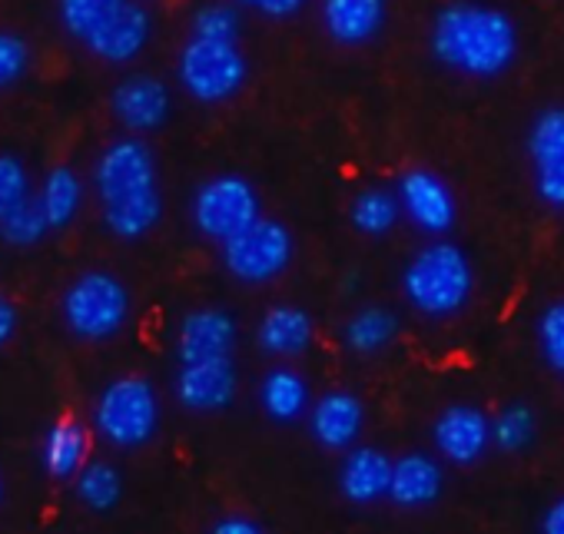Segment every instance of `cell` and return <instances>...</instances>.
Here are the masks:
<instances>
[{
    "mask_svg": "<svg viewBox=\"0 0 564 534\" xmlns=\"http://www.w3.org/2000/svg\"><path fill=\"white\" fill-rule=\"evenodd\" d=\"M429 47L442 67L471 80H495L518 57V28L498 8L462 0L435 14Z\"/></svg>",
    "mask_w": 564,
    "mask_h": 534,
    "instance_id": "obj_1",
    "label": "cell"
},
{
    "mask_svg": "<svg viewBox=\"0 0 564 534\" xmlns=\"http://www.w3.org/2000/svg\"><path fill=\"white\" fill-rule=\"evenodd\" d=\"M94 183L104 203V222L117 239H143L163 219L156 156L140 133L117 140L100 153Z\"/></svg>",
    "mask_w": 564,
    "mask_h": 534,
    "instance_id": "obj_2",
    "label": "cell"
},
{
    "mask_svg": "<svg viewBox=\"0 0 564 534\" xmlns=\"http://www.w3.org/2000/svg\"><path fill=\"white\" fill-rule=\"evenodd\" d=\"M475 290V270L455 242L435 239L422 246L402 273L405 303L425 319H452L458 316Z\"/></svg>",
    "mask_w": 564,
    "mask_h": 534,
    "instance_id": "obj_3",
    "label": "cell"
},
{
    "mask_svg": "<svg viewBox=\"0 0 564 534\" xmlns=\"http://www.w3.org/2000/svg\"><path fill=\"white\" fill-rule=\"evenodd\" d=\"M94 425L113 448L147 445L160 425V402L153 385L140 375L110 382L94 405Z\"/></svg>",
    "mask_w": 564,
    "mask_h": 534,
    "instance_id": "obj_4",
    "label": "cell"
},
{
    "mask_svg": "<svg viewBox=\"0 0 564 534\" xmlns=\"http://www.w3.org/2000/svg\"><path fill=\"white\" fill-rule=\"evenodd\" d=\"M176 74H180L183 90L196 103H226L246 87L249 61L229 41L189 37L186 47L180 51Z\"/></svg>",
    "mask_w": 564,
    "mask_h": 534,
    "instance_id": "obj_5",
    "label": "cell"
},
{
    "mask_svg": "<svg viewBox=\"0 0 564 534\" xmlns=\"http://www.w3.org/2000/svg\"><path fill=\"white\" fill-rule=\"evenodd\" d=\"M296 242L293 232L275 219H256L242 232L223 242V265L226 273L246 286H262L279 280L293 265Z\"/></svg>",
    "mask_w": 564,
    "mask_h": 534,
    "instance_id": "obj_6",
    "label": "cell"
},
{
    "mask_svg": "<svg viewBox=\"0 0 564 534\" xmlns=\"http://www.w3.org/2000/svg\"><path fill=\"white\" fill-rule=\"evenodd\" d=\"M130 316V293L110 273H84L64 293V323L84 342L113 339Z\"/></svg>",
    "mask_w": 564,
    "mask_h": 534,
    "instance_id": "obj_7",
    "label": "cell"
},
{
    "mask_svg": "<svg viewBox=\"0 0 564 534\" xmlns=\"http://www.w3.org/2000/svg\"><path fill=\"white\" fill-rule=\"evenodd\" d=\"M189 209H193V226L219 246L262 216L256 186L236 173H219L199 183Z\"/></svg>",
    "mask_w": 564,
    "mask_h": 534,
    "instance_id": "obj_8",
    "label": "cell"
},
{
    "mask_svg": "<svg viewBox=\"0 0 564 534\" xmlns=\"http://www.w3.org/2000/svg\"><path fill=\"white\" fill-rule=\"evenodd\" d=\"M528 160L541 203L564 212V107H547L531 120Z\"/></svg>",
    "mask_w": 564,
    "mask_h": 534,
    "instance_id": "obj_9",
    "label": "cell"
},
{
    "mask_svg": "<svg viewBox=\"0 0 564 534\" xmlns=\"http://www.w3.org/2000/svg\"><path fill=\"white\" fill-rule=\"evenodd\" d=\"M395 193L409 222L429 236H445L458 222V199L452 186L432 170H405Z\"/></svg>",
    "mask_w": 564,
    "mask_h": 534,
    "instance_id": "obj_10",
    "label": "cell"
},
{
    "mask_svg": "<svg viewBox=\"0 0 564 534\" xmlns=\"http://www.w3.org/2000/svg\"><path fill=\"white\" fill-rule=\"evenodd\" d=\"M239 389V375L232 356L183 362L176 372V399L189 412H223L232 405Z\"/></svg>",
    "mask_w": 564,
    "mask_h": 534,
    "instance_id": "obj_11",
    "label": "cell"
},
{
    "mask_svg": "<svg viewBox=\"0 0 564 534\" xmlns=\"http://www.w3.org/2000/svg\"><path fill=\"white\" fill-rule=\"evenodd\" d=\"M432 442L452 465H475L491 448V418L475 405H448L435 425Z\"/></svg>",
    "mask_w": 564,
    "mask_h": 534,
    "instance_id": "obj_12",
    "label": "cell"
},
{
    "mask_svg": "<svg viewBox=\"0 0 564 534\" xmlns=\"http://www.w3.org/2000/svg\"><path fill=\"white\" fill-rule=\"evenodd\" d=\"M110 110L130 133H153L170 120V90L163 80L137 74L113 87Z\"/></svg>",
    "mask_w": 564,
    "mask_h": 534,
    "instance_id": "obj_13",
    "label": "cell"
},
{
    "mask_svg": "<svg viewBox=\"0 0 564 534\" xmlns=\"http://www.w3.org/2000/svg\"><path fill=\"white\" fill-rule=\"evenodd\" d=\"M236 349V319L226 309L206 306L193 309L180 323L176 336V356L183 362H203V359H226Z\"/></svg>",
    "mask_w": 564,
    "mask_h": 534,
    "instance_id": "obj_14",
    "label": "cell"
},
{
    "mask_svg": "<svg viewBox=\"0 0 564 534\" xmlns=\"http://www.w3.org/2000/svg\"><path fill=\"white\" fill-rule=\"evenodd\" d=\"M362 425H366V408L362 402L346 392V389H336V392H326L313 408H310V432L313 438L329 448V451H349L359 435H362Z\"/></svg>",
    "mask_w": 564,
    "mask_h": 534,
    "instance_id": "obj_15",
    "label": "cell"
},
{
    "mask_svg": "<svg viewBox=\"0 0 564 534\" xmlns=\"http://www.w3.org/2000/svg\"><path fill=\"white\" fill-rule=\"evenodd\" d=\"M392 468L395 461L369 445H356L346 451L343 468H339V491L352 504H376L389 498L392 488Z\"/></svg>",
    "mask_w": 564,
    "mask_h": 534,
    "instance_id": "obj_16",
    "label": "cell"
},
{
    "mask_svg": "<svg viewBox=\"0 0 564 534\" xmlns=\"http://www.w3.org/2000/svg\"><path fill=\"white\" fill-rule=\"evenodd\" d=\"M386 0H323L319 21L326 34L343 47L369 44L386 28Z\"/></svg>",
    "mask_w": 564,
    "mask_h": 534,
    "instance_id": "obj_17",
    "label": "cell"
},
{
    "mask_svg": "<svg viewBox=\"0 0 564 534\" xmlns=\"http://www.w3.org/2000/svg\"><path fill=\"white\" fill-rule=\"evenodd\" d=\"M150 41V14L127 0V4L87 41V51L107 64H130Z\"/></svg>",
    "mask_w": 564,
    "mask_h": 534,
    "instance_id": "obj_18",
    "label": "cell"
},
{
    "mask_svg": "<svg viewBox=\"0 0 564 534\" xmlns=\"http://www.w3.org/2000/svg\"><path fill=\"white\" fill-rule=\"evenodd\" d=\"M313 319L300 306H272L259 319L256 339L265 356L275 359H296L313 346Z\"/></svg>",
    "mask_w": 564,
    "mask_h": 534,
    "instance_id": "obj_19",
    "label": "cell"
},
{
    "mask_svg": "<svg viewBox=\"0 0 564 534\" xmlns=\"http://www.w3.org/2000/svg\"><path fill=\"white\" fill-rule=\"evenodd\" d=\"M445 484L442 465L429 455H402L392 468V488H389V501L405 508V511H419L438 501Z\"/></svg>",
    "mask_w": 564,
    "mask_h": 534,
    "instance_id": "obj_20",
    "label": "cell"
},
{
    "mask_svg": "<svg viewBox=\"0 0 564 534\" xmlns=\"http://www.w3.org/2000/svg\"><path fill=\"white\" fill-rule=\"evenodd\" d=\"M259 405H262V412L272 422L290 425V422L306 415V408H310V385H306V379L296 369H272L259 382Z\"/></svg>",
    "mask_w": 564,
    "mask_h": 534,
    "instance_id": "obj_21",
    "label": "cell"
},
{
    "mask_svg": "<svg viewBox=\"0 0 564 534\" xmlns=\"http://www.w3.org/2000/svg\"><path fill=\"white\" fill-rule=\"evenodd\" d=\"M87 451H90V438L84 425L74 418H57L44 435L41 458L54 478H77L80 468L87 465Z\"/></svg>",
    "mask_w": 564,
    "mask_h": 534,
    "instance_id": "obj_22",
    "label": "cell"
},
{
    "mask_svg": "<svg viewBox=\"0 0 564 534\" xmlns=\"http://www.w3.org/2000/svg\"><path fill=\"white\" fill-rule=\"evenodd\" d=\"M395 336H399V316L386 306H366L352 313L349 323L343 326V342L356 356H376L389 349Z\"/></svg>",
    "mask_w": 564,
    "mask_h": 534,
    "instance_id": "obj_23",
    "label": "cell"
},
{
    "mask_svg": "<svg viewBox=\"0 0 564 534\" xmlns=\"http://www.w3.org/2000/svg\"><path fill=\"white\" fill-rule=\"evenodd\" d=\"M349 216H352V226L362 232V236H389L395 226H399V219L405 216L402 212V203H399V193H392V189H362L356 199H352V209H349Z\"/></svg>",
    "mask_w": 564,
    "mask_h": 534,
    "instance_id": "obj_24",
    "label": "cell"
},
{
    "mask_svg": "<svg viewBox=\"0 0 564 534\" xmlns=\"http://www.w3.org/2000/svg\"><path fill=\"white\" fill-rule=\"evenodd\" d=\"M44 209H47V219L54 229H64L74 222L80 203H84V183L80 176L70 170V166H54L44 179Z\"/></svg>",
    "mask_w": 564,
    "mask_h": 534,
    "instance_id": "obj_25",
    "label": "cell"
},
{
    "mask_svg": "<svg viewBox=\"0 0 564 534\" xmlns=\"http://www.w3.org/2000/svg\"><path fill=\"white\" fill-rule=\"evenodd\" d=\"M77 494L90 511H110L117 508L123 494L120 471L110 461H87L77 475Z\"/></svg>",
    "mask_w": 564,
    "mask_h": 534,
    "instance_id": "obj_26",
    "label": "cell"
},
{
    "mask_svg": "<svg viewBox=\"0 0 564 534\" xmlns=\"http://www.w3.org/2000/svg\"><path fill=\"white\" fill-rule=\"evenodd\" d=\"M127 0H61V24L70 37L90 41Z\"/></svg>",
    "mask_w": 564,
    "mask_h": 534,
    "instance_id": "obj_27",
    "label": "cell"
},
{
    "mask_svg": "<svg viewBox=\"0 0 564 534\" xmlns=\"http://www.w3.org/2000/svg\"><path fill=\"white\" fill-rule=\"evenodd\" d=\"M51 219L44 209V199H24L18 209H11L0 219V239L11 246H37L51 232Z\"/></svg>",
    "mask_w": 564,
    "mask_h": 534,
    "instance_id": "obj_28",
    "label": "cell"
},
{
    "mask_svg": "<svg viewBox=\"0 0 564 534\" xmlns=\"http://www.w3.org/2000/svg\"><path fill=\"white\" fill-rule=\"evenodd\" d=\"M534 432H538V422H534V412L521 402L514 405H505L495 418H491V445L501 448V451H524L531 442H534Z\"/></svg>",
    "mask_w": 564,
    "mask_h": 534,
    "instance_id": "obj_29",
    "label": "cell"
},
{
    "mask_svg": "<svg viewBox=\"0 0 564 534\" xmlns=\"http://www.w3.org/2000/svg\"><path fill=\"white\" fill-rule=\"evenodd\" d=\"M239 34H242V21H239V11L229 4H206L193 14V37L236 44Z\"/></svg>",
    "mask_w": 564,
    "mask_h": 534,
    "instance_id": "obj_30",
    "label": "cell"
},
{
    "mask_svg": "<svg viewBox=\"0 0 564 534\" xmlns=\"http://www.w3.org/2000/svg\"><path fill=\"white\" fill-rule=\"evenodd\" d=\"M538 346L544 362L564 375V299L551 303L538 319Z\"/></svg>",
    "mask_w": 564,
    "mask_h": 534,
    "instance_id": "obj_31",
    "label": "cell"
},
{
    "mask_svg": "<svg viewBox=\"0 0 564 534\" xmlns=\"http://www.w3.org/2000/svg\"><path fill=\"white\" fill-rule=\"evenodd\" d=\"M28 199V170L18 156L0 153V219Z\"/></svg>",
    "mask_w": 564,
    "mask_h": 534,
    "instance_id": "obj_32",
    "label": "cell"
},
{
    "mask_svg": "<svg viewBox=\"0 0 564 534\" xmlns=\"http://www.w3.org/2000/svg\"><path fill=\"white\" fill-rule=\"evenodd\" d=\"M28 64H31L28 44L14 34H0V87L21 80L28 74Z\"/></svg>",
    "mask_w": 564,
    "mask_h": 534,
    "instance_id": "obj_33",
    "label": "cell"
},
{
    "mask_svg": "<svg viewBox=\"0 0 564 534\" xmlns=\"http://www.w3.org/2000/svg\"><path fill=\"white\" fill-rule=\"evenodd\" d=\"M236 4H242L269 21H290L306 8V0H236Z\"/></svg>",
    "mask_w": 564,
    "mask_h": 534,
    "instance_id": "obj_34",
    "label": "cell"
},
{
    "mask_svg": "<svg viewBox=\"0 0 564 534\" xmlns=\"http://www.w3.org/2000/svg\"><path fill=\"white\" fill-rule=\"evenodd\" d=\"M213 531L216 534H259L262 527L246 514H226V517L213 521Z\"/></svg>",
    "mask_w": 564,
    "mask_h": 534,
    "instance_id": "obj_35",
    "label": "cell"
},
{
    "mask_svg": "<svg viewBox=\"0 0 564 534\" xmlns=\"http://www.w3.org/2000/svg\"><path fill=\"white\" fill-rule=\"evenodd\" d=\"M541 531H544V534H564V498H557V501L544 511Z\"/></svg>",
    "mask_w": 564,
    "mask_h": 534,
    "instance_id": "obj_36",
    "label": "cell"
},
{
    "mask_svg": "<svg viewBox=\"0 0 564 534\" xmlns=\"http://www.w3.org/2000/svg\"><path fill=\"white\" fill-rule=\"evenodd\" d=\"M14 329H18V309L4 296H0V346L14 336Z\"/></svg>",
    "mask_w": 564,
    "mask_h": 534,
    "instance_id": "obj_37",
    "label": "cell"
},
{
    "mask_svg": "<svg viewBox=\"0 0 564 534\" xmlns=\"http://www.w3.org/2000/svg\"><path fill=\"white\" fill-rule=\"evenodd\" d=\"M0 498H4V481H0Z\"/></svg>",
    "mask_w": 564,
    "mask_h": 534,
    "instance_id": "obj_38",
    "label": "cell"
}]
</instances>
